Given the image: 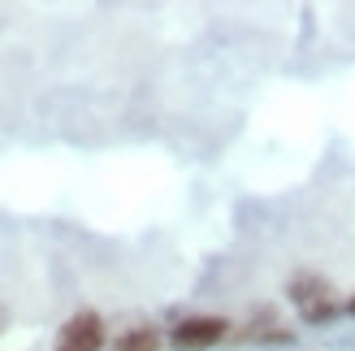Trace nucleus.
<instances>
[{"label":"nucleus","mask_w":355,"mask_h":351,"mask_svg":"<svg viewBox=\"0 0 355 351\" xmlns=\"http://www.w3.org/2000/svg\"><path fill=\"white\" fill-rule=\"evenodd\" d=\"M230 321L225 317H208V312H195V317H182L169 329V347L173 351H208L225 339Z\"/></svg>","instance_id":"nucleus-1"},{"label":"nucleus","mask_w":355,"mask_h":351,"mask_svg":"<svg viewBox=\"0 0 355 351\" xmlns=\"http://www.w3.org/2000/svg\"><path fill=\"white\" fill-rule=\"evenodd\" d=\"M291 300L299 308V317L304 321H329L334 312H338V300H334V286L325 282V277L316 273H299L291 282Z\"/></svg>","instance_id":"nucleus-2"},{"label":"nucleus","mask_w":355,"mask_h":351,"mask_svg":"<svg viewBox=\"0 0 355 351\" xmlns=\"http://www.w3.org/2000/svg\"><path fill=\"white\" fill-rule=\"evenodd\" d=\"M100 347H104V317L92 308L74 312L57 329V343H52V351H100Z\"/></svg>","instance_id":"nucleus-3"},{"label":"nucleus","mask_w":355,"mask_h":351,"mask_svg":"<svg viewBox=\"0 0 355 351\" xmlns=\"http://www.w3.org/2000/svg\"><path fill=\"white\" fill-rule=\"evenodd\" d=\"M113 351H161V329L156 325H130L126 334L117 339Z\"/></svg>","instance_id":"nucleus-4"},{"label":"nucleus","mask_w":355,"mask_h":351,"mask_svg":"<svg viewBox=\"0 0 355 351\" xmlns=\"http://www.w3.org/2000/svg\"><path fill=\"white\" fill-rule=\"evenodd\" d=\"M347 312H351V317H355V295H351V300H347Z\"/></svg>","instance_id":"nucleus-5"}]
</instances>
